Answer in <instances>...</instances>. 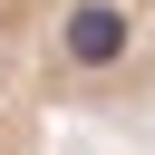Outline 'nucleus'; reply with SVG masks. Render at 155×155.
<instances>
[{
    "label": "nucleus",
    "instance_id": "nucleus-2",
    "mask_svg": "<svg viewBox=\"0 0 155 155\" xmlns=\"http://www.w3.org/2000/svg\"><path fill=\"white\" fill-rule=\"evenodd\" d=\"M48 126H58V116H48V97L0 58V155H48Z\"/></svg>",
    "mask_w": 155,
    "mask_h": 155
},
{
    "label": "nucleus",
    "instance_id": "nucleus-1",
    "mask_svg": "<svg viewBox=\"0 0 155 155\" xmlns=\"http://www.w3.org/2000/svg\"><path fill=\"white\" fill-rule=\"evenodd\" d=\"M0 58L48 116H155V0H0Z\"/></svg>",
    "mask_w": 155,
    "mask_h": 155
}]
</instances>
